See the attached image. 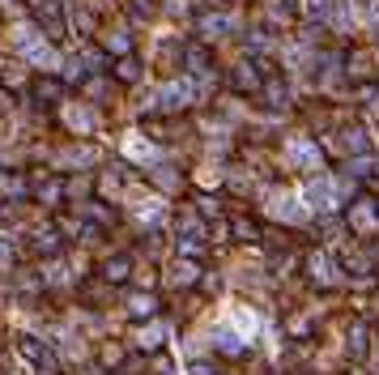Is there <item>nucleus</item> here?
Segmentation results:
<instances>
[{
    "mask_svg": "<svg viewBox=\"0 0 379 375\" xmlns=\"http://www.w3.org/2000/svg\"><path fill=\"white\" fill-rule=\"evenodd\" d=\"M196 209H200V218H209V222H218V218H222V209H218V200H213V196H200Z\"/></svg>",
    "mask_w": 379,
    "mask_h": 375,
    "instance_id": "f3484780",
    "label": "nucleus"
},
{
    "mask_svg": "<svg viewBox=\"0 0 379 375\" xmlns=\"http://www.w3.org/2000/svg\"><path fill=\"white\" fill-rule=\"evenodd\" d=\"M196 30L205 39H222V34H230V18L226 13H200L196 18Z\"/></svg>",
    "mask_w": 379,
    "mask_h": 375,
    "instance_id": "6e6552de",
    "label": "nucleus"
},
{
    "mask_svg": "<svg viewBox=\"0 0 379 375\" xmlns=\"http://www.w3.org/2000/svg\"><path fill=\"white\" fill-rule=\"evenodd\" d=\"M5 205H9V196H5V192H0V222H5V218H9V209H5Z\"/></svg>",
    "mask_w": 379,
    "mask_h": 375,
    "instance_id": "412c9836",
    "label": "nucleus"
},
{
    "mask_svg": "<svg viewBox=\"0 0 379 375\" xmlns=\"http://www.w3.org/2000/svg\"><path fill=\"white\" fill-rule=\"evenodd\" d=\"M350 226H354L358 235H366V231H375V226H379V213H375V205H371V200H358V205L350 209Z\"/></svg>",
    "mask_w": 379,
    "mask_h": 375,
    "instance_id": "0eeeda50",
    "label": "nucleus"
},
{
    "mask_svg": "<svg viewBox=\"0 0 379 375\" xmlns=\"http://www.w3.org/2000/svg\"><path fill=\"white\" fill-rule=\"evenodd\" d=\"M18 358H22V362H30L39 375H56V371H60L56 350H51L43 337H34V333H22V337H18Z\"/></svg>",
    "mask_w": 379,
    "mask_h": 375,
    "instance_id": "f257e3e1",
    "label": "nucleus"
},
{
    "mask_svg": "<svg viewBox=\"0 0 379 375\" xmlns=\"http://www.w3.org/2000/svg\"><path fill=\"white\" fill-rule=\"evenodd\" d=\"M34 13H39V22H43L51 34H60V30H64V13L51 5V0H34Z\"/></svg>",
    "mask_w": 379,
    "mask_h": 375,
    "instance_id": "1a4fd4ad",
    "label": "nucleus"
},
{
    "mask_svg": "<svg viewBox=\"0 0 379 375\" xmlns=\"http://www.w3.org/2000/svg\"><path fill=\"white\" fill-rule=\"evenodd\" d=\"M116 77L120 81H137V60H120L116 64Z\"/></svg>",
    "mask_w": 379,
    "mask_h": 375,
    "instance_id": "6ab92c4d",
    "label": "nucleus"
},
{
    "mask_svg": "<svg viewBox=\"0 0 379 375\" xmlns=\"http://www.w3.org/2000/svg\"><path fill=\"white\" fill-rule=\"evenodd\" d=\"M196 278H200L196 264H192V260H179V264H175V273H171V286H192Z\"/></svg>",
    "mask_w": 379,
    "mask_h": 375,
    "instance_id": "2eb2a0df",
    "label": "nucleus"
},
{
    "mask_svg": "<svg viewBox=\"0 0 379 375\" xmlns=\"http://www.w3.org/2000/svg\"><path fill=\"white\" fill-rule=\"evenodd\" d=\"M175 247H179V260H196L205 256V235H175Z\"/></svg>",
    "mask_w": 379,
    "mask_h": 375,
    "instance_id": "ddd939ff",
    "label": "nucleus"
},
{
    "mask_svg": "<svg viewBox=\"0 0 379 375\" xmlns=\"http://www.w3.org/2000/svg\"><path fill=\"white\" fill-rule=\"evenodd\" d=\"M132 269H137L132 252H116V256H106V260L98 264V278H102L106 286H124V282L132 278Z\"/></svg>",
    "mask_w": 379,
    "mask_h": 375,
    "instance_id": "f03ea898",
    "label": "nucleus"
},
{
    "mask_svg": "<svg viewBox=\"0 0 379 375\" xmlns=\"http://www.w3.org/2000/svg\"><path fill=\"white\" fill-rule=\"evenodd\" d=\"M34 252H39V256H60V252H64V231H60V222L39 226V235H34Z\"/></svg>",
    "mask_w": 379,
    "mask_h": 375,
    "instance_id": "7ed1b4c3",
    "label": "nucleus"
},
{
    "mask_svg": "<svg viewBox=\"0 0 379 375\" xmlns=\"http://www.w3.org/2000/svg\"><path fill=\"white\" fill-rule=\"evenodd\" d=\"M294 163H303V167H315V163H319V154H315L311 145H294Z\"/></svg>",
    "mask_w": 379,
    "mask_h": 375,
    "instance_id": "a211bd4d",
    "label": "nucleus"
},
{
    "mask_svg": "<svg viewBox=\"0 0 379 375\" xmlns=\"http://www.w3.org/2000/svg\"><path fill=\"white\" fill-rule=\"evenodd\" d=\"M307 200H311L315 209H329V205H333V184H329V179H311V184H307Z\"/></svg>",
    "mask_w": 379,
    "mask_h": 375,
    "instance_id": "9b49d317",
    "label": "nucleus"
},
{
    "mask_svg": "<svg viewBox=\"0 0 379 375\" xmlns=\"http://www.w3.org/2000/svg\"><path fill=\"white\" fill-rule=\"evenodd\" d=\"M188 371H192V375H218V371H213V362H196V358H192Z\"/></svg>",
    "mask_w": 379,
    "mask_h": 375,
    "instance_id": "aec40b11",
    "label": "nucleus"
},
{
    "mask_svg": "<svg viewBox=\"0 0 379 375\" xmlns=\"http://www.w3.org/2000/svg\"><path fill=\"white\" fill-rule=\"evenodd\" d=\"M226 231H230V239H239V243H251V239L260 235V226H256L251 218H226Z\"/></svg>",
    "mask_w": 379,
    "mask_h": 375,
    "instance_id": "f8f14e48",
    "label": "nucleus"
},
{
    "mask_svg": "<svg viewBox=\"0 0 379 375\" xmlns=\"http://www.w3.org/2000/svg\"><path fill=\"white\" fill-rule=\"evenodd\" d=\"M213 341H218V354H243V346H239V337H235V333H218Z\"/></svg>",
    "mask_w": 379,
    "mask_h": 375,
    "instance_id": "dca6fc26",
    "label": "nucleus"
},
{
    "mask_svg": "<svg viewBox=\"0 0 379 375\" xmlns=\"http://www.w3.org/2000/svg\"><path fill=\"white\" fill-rule=\"evenodd\" d=\"M158 294H149V290H137V294H128V320H137V325H145V320H153L158 315Z\"/></svg>",
    "mask_w": 379,
    "mask_h": 375,
    "instance_id": "39448f33",
    "label": "nucleus"
},
{
    "mask_svg": "<svg viewBox=\"0 0 379 375\" xmlns=\"http://www.w3.org/2000/svg\"><path fill=\"white\" fill-rule=\"evenodd\" d=\"M56 163H60V167H73V171H77V167H90V163H94V149H90V145H73V149H64V154L56 158Z\"/></svg>",
    "mask_w": 379,
    "mask_h": 375,
    "instance_id": "9d476101",
    "label": "nucleus"
},
{
    "mask_svg": "<svg viewBox=\"0 0 379 375\" xmlns=\"http://www.w3.org/2000/svg\"><path fill=\"white\" fill-rule=\"evenodd\" d=\"M30 196H34L43 209H56V205L64 200V179H60V175H43V179H39V188H34Z\"/></svg>",
    "mask_w": 379,
    "mask_h": 375,
    "instance_id": "20e7f679",
    "label": "nucleus"
},
{
    "mask_svg": "<svg viewBox=\"0 0 379 375\" xmlns=\"http://www.w3.org/2000/svg\"><path fill=\"white\" fill-rule=\"evenodd\" d=\"M120 362H128V354H124L120 341H102L98 346V367H120Z\"/></svg>",
    "mask_w": 379,
    "mask_h": 375,
    "instance_id": "4468645a",
    "label": "nucleus"
},
{
    "mask_svg": "<svg viewBox=\"0 0 379 375\" xmlns=\"http://www.w3.org/2000/svg\"><path fill=\"white\" fill-rule=\"evenodd\" d=\"M307 269H311V278H315L319 286L337 282V260H329V252H311V256H307Z\"/></svg>",
    "mask_w": 379,
    "mask_h": 375,
    "instance_id": "423d86ee",
    "label": "nucleus"
}]
</instances>
